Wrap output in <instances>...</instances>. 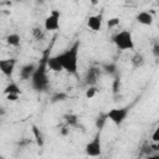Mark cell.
I'll return each instance as SVG.
<instances>
[{
    "label": "cell",
    "mask_w": 159,
    "mask_h": 159,
    "mask_svg": "<svg viewBox=\"0 0 159 159\" xmlns=\"http://www.w3.org/2000/svg\"><path fill=\"white\" fill-rule=\"evenodd\" d=\"M78 51H80V42H75L70 48H67L66 51L56 55V57L58 58L62 68L65 71H67L71 75H77V70H78Z\"/></svg>",
    "instance_id": "6da1fadb"
},
{
    "label": "cell",
    "mask_w": 159,
    "mask_h": 159,
    "mask_svg": "<svg viewBox=\"0 0 159 159\" xmlns=\"http://www.w3.org/2000/svg\"><path fill=\"white\" fill-rule=\"evenodd\" d=\"M46 60H43L37 67L36 71L31 78V83H32V88L37 92H43L47 89L48 87V80H47V75H46Z\"/></svg>",
    "instance_id": "7a4b0ae2"
},
{
    "label": "cell",
    "mask_w": 159,
    "mask_h": 159,
    "mask_svg": "<svg viewBox=\"0 0 159 159\" xmlns=\"http://www.w3.org/2000/svg\"><path fill=\"white\" fill-rule=\"evenodd\" d=\"M112 41L119 51H132L134 50V40L133 35L128 30L118 31L112 36Z\"/></svg>",
    "instance_id": "3957f363"
},
{
    "label": "cell",
    "mask_w": 159,
    "mask_h": 159,
    "mask_svg": "<svg viewBox=\"0 0 159 159\" xmlns=\"http://www.w3.org/2000/svg\"><path fill=\"white\" fill-rule=\"evenodd\" d=\"M84 153L87 157L91 158H98L102 155V142H101V132H97V134L93 137L91 142H88L84 147Z\"/></svg>",
    "instance_id": "277c9868"
},
{
    "label": "cell",
    "mask_w": 159,
    "mask_h": 159,
    "mask_svg": "<svg viewBox=\"0 0 159 159\" xmlns=\"http://www.w3.org/2000/svg\"><path fill=\"white\" fill-rule=\"evenodd\" d=\"M128 113H129V108L123 107V108H112L106 113V116L107 119H109L114 125L119 127L125 120Z\"/></svg>",
    "instance_id": "5b68a950"
},
{
    "label": "cell",
    "mask_w": 159,
    "mask_h": 159,
    "mask_svg": "<svg viewBox=\"0 0 159 159\" xmlns=\"http://www.w3.org/2000/svg\"><path fill=\"white\" fill-rule=\"evenodd\" d=\"M60 17L61 12L58 10H52L50 15L45 19L43 30L45 31H57L60 29Z\"/></svg>",
    "instance_id": "8992f818"
},
{
    "label": "cell",
    "mask_w": 159,
    "mask_h": 159,
    "mask_svg": "<svg viewBox=\"0 0 159 159\" xmlns=\"http://www.w3.org/2000/svg\"><path fill=\"white\" fill-rule=\"evenodd\" d=\"M16 66V60L15 58H2L0 60V72L6 76V77H11L14 73Z\"/></svg>",
    "instance_id": "52a82bcc"
},
{
    "label": "cell",
    "mask_w": 159,
    "mask_h": 159,
    "mask_svg": "<svg viewBox=\"0 0 159 159\" xmlns=\"http://www.w3.org/2000/svg\"><path fill=\"white\" fill-rule=\"evenodd\" d=\"M99 76H101V70L98 67H89L84 76V83L88 87L96 86L97 81L99 80Z\"/></svg>",
    "instance_id": "ba28073f"
},
{
    "label": "cell",
    "mask_w": 159,
    "mask_h": 159,
    "mask_svg": "<svg viewBox=\"0 0 159 159\" xmlns=\"http://www.w3.org/2000/svg\"><path fill=\"white\" fill-rule=\"evenodd\" d=\"M36 65L35 63H32V62H30V63H26V65H24L21 68H20V73H19V76H20V78L21 80H31L32 78V76H34V73H35V71H36Z\"/></svg>",
    "instance_id": "9c48e42d"
},
{
    "label": "cell",
    "mask_w": 159,
    "mask_h": 159,
    "mask_svg": "<svg viewBox=\"0 0 159 159\" xmlns=\"http://www.w3.org/2000/svg\"><path fill=\"white\" fill-rule=\"evenodd\" d=\"M103 25V20H102V15H91L87 19V26L88 29H91L92 31H99L102 29Z\"/></svg>",
    "instance_id": "30bf717a"
},
{
    "label": "cell",
    "mask_w": 159,
    "mask_h": 159,
    "mask_svg": "<svg viewBox=\"0 0 159 159\" xmlns=\"http://www.w3.org/2000/svg\"><path fill=\"white\" fill-rule=\"evenodd\" d=\"M135 20L140 25H144V26H150L154 22V17H153L152 12H149V11H140V12H138L137 16H135Z\"/></svg>",
    "instance_id": "8fae6325"
},
{
    "label": "cell",
    "mask_w": 159,
    "mask_h": 159,
    "mask_svg": "<svg viewBox=\"0 0 159 159\" xmlns=\"http://www.w3.org/2000/svg\"><path fill=\"white\" fill-rule=\"evenodd\" d=\"M46 67L52 72L63 71V68H62V66H61V63H60V61L56 56H50V57L46 58Z\"/></svg>",
    "instance_id": "7c38bea8"
},
{
    "label": "cell",
    "mask_w": 159,
    "mask_h": 159,
    "mask_svg": "<svg viewBox=\"0 0 159 159\" xmlns=\"http://www.w3.org/2000/svg\"><path fill=\"white\" fill-rule=\"evenodd\" d=\"M130 62H132V66H133L134 68H139V67H142V66L145 63V58H144V56H143L140 52H135V53L132 56Z\"/></svg>",
    "instance_id": "4fadbf2b"
},
{
    "label": "cell",
    "mask_w": 159,
    "mask_h": 159,
    "mask_svg": "<svg viewBox=\"0 0 159 159\" xmlns=\"http://www.w3.org/2000/svg\"><path fill=\"white\" fill-rule=\"evenodd\" d=\"M6 43L9 46H12V47H19L20 43H21V37L19 34L14 32V34H10L6 36Z\"/></svg>",
    "instance_id": "5bb4252c"
},
{
    "label": "cell",
    "mask_w": 159,
    "mask_h": 159,
    "mask_svg": "<svg viewBox=\"0 0 159 159\" xmlns=\"http://www.w3.org/2000/svg\"><path fill=\"white\" fill-rule=\"evenodd\" d=\"M4 94L6 96V94H21V89H20V87L17 86V83H15V82H10L6 87H5V89H4Z\"/></svg>",
    "instance_id": "9a60e30c"
},
{
    "label": "cell",
    "mask_w": 159,
    "mask_h": 159,
    "mask_svg": "<svg viewBox=\"0 0 159 159\" xmlns=\"http://www.w3.org/2000/svg\"><path fill=\"white\" fill-rule=\"evenodd\" d=\"M31 34H32L34 39L37 40V41H41V40L45 39V30H43L42 27H40V26H35V27L31 30Z\"/></svg>",
    "instance_id": "2e32d148"
},
{
    "label": "cell",
    "mask_w": 159,
    "mask_h": 159,
    "mask_svg": "<svg viewBox=\"0 0 159 159\" xmlns=\"http://www.w3.org/2000/svg\"><path fill=\"white\" fill-rule=\"evenodd\" d=\"M65 123L68 125V127H76L78 124V117L76 114H66L65 116Z\"/></svg>",
    "instance_id": "e0dca14e"
},
{
    "label": "cell",
    "mask_w": 159,
    "mask_h": 159,
    "mask_svg": "<svg viewBox=\"0 0 159 159\" xmlns=\"http://www.w3.org/2000/svg\"><path fill=\"white\" fill-rule=\"evenodd\" d=\"M107 116H106V113H101L97 118H96V127H97V129H98V132H101L102 130V128L104 127V124L107 123Z\"/></svg>",
    "instance_id": "ac0fdd59"
},
{
    "label": "cell",
    "mask_w": 159,
    "mask_h": 159,
    "mask_svg": "<svg viewBox=\"0 0 159 159\" xmlns=\"http://www.w3.org/2000/svg\"><path fill=\"white\" fill-rule=\"evenodd\" d=\"M97 93V87L96 86H91L86 89V98L87 99H92Z\"/></svg>",
    "instance_id": "d6986e66"
},
{
    "label": "cell",
    "mask_w": 159,
    "mask_h": 159,
    "mask_svg": "<svg viewBox=\"0 0 159 159\" xmlns=\"http://www.w3.org/2000/svg\"><path fill=\"white\" fill-rule=\"evenodd\" d=\"M67 98V96L65 94V93H55L53 96H52V98H51V102L52 103H57V102H62V101H65Z\"/></svg>",
    "instance_id": "ffe728a7"
},
{
    "label": "cell",
    "mask_w": 159,
    "mask_h": 159,
    "mask_svg": "<svg viewBox=\"0 0 159 159\" xmlns=\"http://www.w3.org/2000/svg\"><path fill=\"white\" fill-rule=\"evenodd\" d=\"M118 25H119V17H112V19L107 20V26L109 29H113V27H116Z\"/></svg>",
    "instance_id": "44dd1931"
},
{
    "label": "cell",
    "mask_w": 159,
    "mask_h": 159,
    "mask_svg": "<svg viewBox=\"0 0 159 159\" xmlns=\"http://www.w3.org/2000/svg\"><path fill=\"white\" fill-rule=\"evenodd\" d=\"M103 68L106 70V72H107V73H114V72H116V70H117V67H116V65H114V63L104 65V66H103Z\"/></svg>",
    "instance_id": "7402d4cb"
},
{
    "label": "cell",
    "mask_w": 159,
    "mask_h": 159,
    "mask_svg": "<svg viewBox=\"0 0 159 159\" xmlns=\"http://www.w3.org/2000/svg\"><path fill=\"white\" fill-rule=\"evenodd\" d=\"M152 139H153L154 143H158V140H159V128H155V130L152 135Z\"/></svg>",
    "instance_id": "603a6c76"
},
{
    "label": "cell",
    "mask_w": 159,
    "mask_h": 159,
    "mask_svg": "<svg viewBox=\"0 0 159 159\" xmlns=\"http://www.w3.org/2000/svg\"><path fill=\"white\" fill-rule=\"evenodd\" d=\"M6 99L11 101V102H15L19 99V94H6Z\"/></svg>",
    "instance_id": "cb8c5ba5"
},
{
    "label": "cell",
    "mask_w": 159,
    "mask_h": 159,
    "mask_svg": "<svg viewBox=\"0 0 159 159\" xmlns=\"http://www.w3.org/2000/svg\"><path fill=\"white\" fill-rule=\"evenodd\" d=\"M153 53H154V56H155V57H158V56H159V45H158V43H155V45H154V47H153Z\"/></svg>",
    "instance_id": "d4e9b609"
},
{
    "label": "cell",
    "mask_w": 159,
    "mask_h": 159,
    "mask_svg": "<svg viewBox=\"0 0 159 159\" xmlns=\"http://www.w3.org/2000/svg\"><path fill=\"white\" fill-rule=\"evenodd\" d=\"M147 159H159V154H150V155H148Z\"/></svg>",
    "instance_id": "484cf974"
},
{
    "label": "cell",
    "mask_w": 159,
    "mask_h": 159,
    "mask_svg": "<svg viewBox=\"0 0 159 159\" xmlns=\"http://www.w3.org/2000/svg\"><path fill=\"white\" fill-rule=\"evenodd\" d=\"M70 132V129H68V127H65V128H62V130H61V133L63 134V135H66L67 133Z\"/></svg>",
    "instance_id": "4316f807"
},
{
    "label": "cell",
    "mask_w": 159,
    "mask_h": 159,
    "mask_svg": "<svg viewBox=\"0 0 159 159\" xmlns=\"http://www.w3.org/2000/svg\"><path fill=\"white\" fill-rule=\"evenodd\" d=\"M5 114V108L4 107H0V117Z\"/></svg>",
    "instance_id": "83f0119b"
}]
</instances>
